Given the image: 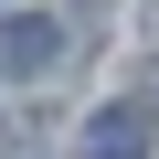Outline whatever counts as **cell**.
<instances>
[{
	"mask_svg": "<svg viewBox=\"0 0 159 159\" xmlns=\"http://www.w3.org/2000/svg\"><path fill=\"white\" fill-rule=\"evenodd\" d=\"M53 53H64V32L43 11H11L0 21V74H53Z\"/></svg>",
	"mask_w": 159,
	"mask_h": 159,
	"instance_id": "6da1fadb",
	"label": "cell"
},
{
	"mask_svg": "<svg viewBox=\"0 0 159 159\" xmlns=\"http://www.w3.org/2000/svg\"><path fill=\"white\" fill-rule=\"evenodd\" d=\"M74 148L85 159H148V106H96Z\"/></svg>",
	"mask_w": 159,
	"mask_h": 159,
	"instance_id": "7a4b0ae2",
	"label": "cell"
}]
</instances>
